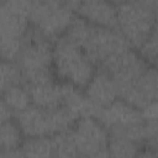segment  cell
Segmentation results:
<instances>
[{"instance_id":"obj_24","label":"cell","mask_w":158,"mask_h":158,"mask_svg":"<svg viewBox=\"0 0 158 158\" xmlns=\"http://www.w3.org/2000/svg\"><path fill=\"white\" fill-rule=\"evenodd\" d=\"M137 49H138V54L149 65L156 67V63H157V28L144 40V42Z\"/></svg>"},{"instance_id":"obj_30","label":"cell","mask_w":158,"mask_h":158,"mask_svg":"<svg viewBox=\"0 0 158 158\" xmlns=\"http://www.w3.org/2000/svg\"><path fill=\"white\" fill-rule=\"evenodd\" d=\"M127 1H132V0H127Z\"/></svg>"},{"instance_id":"obj_1","label":"cell","mask_w":158,"mask_h":158,"mask_svg":"<svg viewBox=\"0 0 158 158\" xmlns=\"http://www.w3.org/2000/svg\"><path fill=\"white\" fill-rule=\"evenodd\" d=\"M16 63L25 86L53 81V42L30 25L22 37V49Z\"/></svg>"},{"instance_id":"obj_23","label":"cell","mask_w":158,"mask_h":158,"mask_svg":"<svg viewBox=\"0 0 158 158\" xmlns=\"http://www.w3.org/2000/svg\"><path fill=\"white\" fill-rule=\"evenodd\" d=\"M22 49V38L0 37V59L16 62Z\"/></svg>"},{"instance_id":"obj_12","label":"cell","mask_w":158,"mask_h":158,"mask_svg":"<svg viewBox=\"0 0 158 158\" xmlns=\"http://www.w3.org/2000/svg\"><path fill=\"white\" fill-rule=\"evenodd\" d=\"M85 95L98 106L102 107L118 98V91L114 79L101 68L95 70L94 75L86 84Z\"/></svg>"},{"instance_id":"obj_5","label":"cell","mask_w":158,"mask_h":158,"mask_svg":"<svg viewBox=\"0 0 158 158\" xmlns=\"http://www.w3.org/2000/svg\"><path fill=\"white\" fill-rule=\"evenodd\" d=\"M74 17V11L63 0H43L32 6L28 15L30 25L52 42L65 33Z\"/></svg>"},{"instance_id":"obj_22","label":"cell","mask_w":158,"mask_h":158,"mask_svg":"<svg viewBox=\"0 0 158 158\" xmlns=\"http://www.w3.org/2000/svg\"><path fill=\"white\" fill-rule=\"evenodd\" d=\"M22 84L21 69L16 62L0 59V91Z\"/></svg>"},{"instance_id":"obj_17","label":"cell","mask_w":158,"mask_h":158,"mask_svg":"<svg viewBox=\"0 0 158 158\" xmlns=\"http://www.w3.org/2000/svg\"><path fill=\"white\" fill-rule=\"evenodd\" d=\"M22 132L16 122L9 120L0 125V156L7 152L20 149L22 143Z\"/></svg>"},{"instance_id":"obj_3","label":"cell","mask_w":158,"mask_h":158,"mask_svg":"<svg viewBox=\"0 0 158 158\" xmlns=\"http://www.w3.org/2000/svg\"><path fill=\"white\" fill-rule=\"evenodd\" d=\"M78 117L63 105L54 109H43L31 104L16 112V123L25 137L52 136L70 130Z\"/></svg>"},{"instance_id":"obj_6","label":"cell","mask_w":158,"mask_h":158,"mask_svg":"<svg viewBox=\"0 0 158 158\" xmlns=\"http://www.w3.org/2000/svg\"><path fill=\"white\" fill-rule=\"evenodd\" d=\"M72 135L79 156L107 157V130L94 117H80L73 125Z\"/></svg>"},{"instance_id":"obj_31","label":"cell","mask_w":158,"mask_h":158,"mask_svg":"<svg viewBox=\"0 0 158 158\" xmlns=\"http://www.w3.org/2000/svg\"><path fill=\"white\" fill-rule=\"evenodd\" d=\"M0 94H1V91H0Z\"/></svg>"},{"instance_id":"obj_29","label":"cell","mask_w":158,"mask_h":158,"mask_svg":"<svg viewBox=\"0 0 158 158\" xmlns=\"http://www.w3.org/2000/svg\"><path fill=\"white\" fill-rule=\"evenodd\" d=\"M2 1H5V0H0V2H2Z\"/></svg>"},{"instance_id":"obj_8","label":"cell","mask_w":158,"mask_h":158,"mask_svg":"<svg viewBox=\"0 0 158 158\" xmlns=\"http://www.w3.org/2000/svg\"><path fill=\"white\" fill-rule=\"evenodd\" d=\"M130 47L127 40L117 28L94 26L81 49L95 65H99L106 58Z\"/></svg>"},{"instance_id":"obj_20","label":"cell","mask_w":158,"mask_h":158,"mask_svg":"<svg viewBox=\"0 0 158 158\" xmlns=\"http://www.w3.org/2000/svg\"><path fill=\"white\" fill-rule=\"evenodd\" d=\"M53 146V157H78L77 146L72 130L62 131L51 136Z\"/></svg>"},{"instance_id":"obj_28","label":"cell","mask_w":158,"mask_h":158,"mask_svg":"<svg viewBox=\"0 0 158 158\" xmlns=\"http://www.w3.org/2000/svg\"><path fill=\"white\" fill-rule=\"evenodd\" d=\"M107 1H110V2H112L114 5H120V4H122V2H125V1H127V0H107Z\"/></svg>"},{"instance_id":"obj_14","label":"cell","mask_w":158,"mask_h":158,"mask_svg":"<svg viewBox=\"0 0 158 158\" xmlns=\"http://www.w3.org/2000/svg\"><path fill=\"white\" fill-rule=\"evenodd\" d=\"M28 28L27 15L16 10L7 0L0 2V37L22 38Z\"/></svg>"},{"instance_id":"obj_27","label":"cell","mask_w":158,"mask_h":158,"mask_svg":"<svg viewBox=\"0 0 158 158\" xmlns=\"http://www.w3.org/2000/svg\"><path fill=\"white\" fill-rule=\"evenodd\" d=\"M28 6H30V9H32V6H35V5H37V4H40V2H42L43 0H23ZM31 11V10H30Z\"/></svg>"},{"instance_id":"obj_25","label":"cell","mask_w":158,"mask_h":158,"mask_svg":"<svg viewBox=\"0 0 158 158\" xmlns=\"http://www.w3.org/2000/svg\"><path fill=\"white\" fill-rule=\"evenodd\" d=\"M11 117H12V110L9 107L5 100L0 98V125L11 120Z\"/></svg>"},{"instance_id":"obj_7","label":"cell","mask_w":158,"mask_h":158,"mask_svg":"<svg viewBox=\"0 0 158 158\" xmlns=\"http://www.w3.org/2000/svg\"><path fill=\"white\" fill-rule=\"evenodd\" d=\"M99 67L114 79L118 91V89L132 84L149 67V64L138 54V52L130 47L106 58Z\"/></svg>"},{"instance_id":"obj_21","label":"cell","mask_w":158,"mask_h":158,"mask_svg":"<svg viewBox=\"0 0 158 158\" xmlns=\"http://www.w3.org/2000/svg\"><path fill=\"white\" fill-rule=\"evenodd\" d=\"M95 25L88 22L86 20L79 17H74V20L72 21V23L69 25V27L67 28L64 36L73 43H75L77 46H79L80 48L84 46V43L88 41L93 28Z\"/></svg>"},{"instance_id":"obj_16","label":"cell","mask_w":158,"mask_h":158,"mask_svg":"<svg viewBox=\"0 0 158 158\" xmlns=\"http://www.w3.org/2000/svg\"><path fill=\"white\" fill-rule=\"evenodd\" d=\"M23 157H53L51 136L25 137L20 146Z\"/></svg>"},{"instance_id":"obj_2","label":"cell","mask_w":158,"mask_h":158,"mask_svg":"<svg viewBox=\"0 0 158 158\" xmlns=\"http://www.w3.org/2000/svg\"><path fill=\"white\" fill-rule=\"evenodd\" d=\"M53 67L58 78L79 89L86 86L96 70L86 53L64 35L53 42Z\"/></svg>"},{"instance_id":"obj_10","label":"cell","mask_w":158,"mask_h":158,"mask_svg":"<svg viewBox=\"0 0 158 158\" xmlns=\"http://www.w3.org/2000/svg\"><path fill=\"white\" fill-rule=\"evenodd\" d=\"M107 131L116 128H125L132 125L141 123V110L132 106L121 98L115 99L106 106L100 107L95 117Z\"/></svg>"},{"instance_id":"obj_15","label":"cell","mask_w":158,"mask_h":158,"mask_svg":"<svg viewBox=\"0 0 158 158\" xmlns=\"http://www.w3.org/2000/svg\"><path fill=\"white\" fill-rule=\"evenodd\" d=\"M28 89L31 102L43 109H54L62 105L60 84L54 81L26 86Z\"/></svg>"},{"instance_id":"obj_4","label":"cell","mask_w":158,"mask_h":158,"mask_svg":"<svg viewBox=\"0 0 158 158\" xmlns=\"http://www.w3.org/2000/svg\"><path fill=\"white\" fill-rule=\"evenodd\" d=\"M117 7V30L127 40L128 44L138 48L144 40L157 28L156 10L139 0L125 1Z\"/></svg>"},{"instance_id":"obj_26","label":"cell","mask_w":158,"mask_h":158,"mask_svg":"<svg viewBox=\"0 0 158 158\" xmlns=\"http://www.w3.org/2000/svg\"><path fill=\"white\" fill-rule=\"evenodd\" d=\"M63 1H64V2H65L73 11H75V10L80 6V4H81L84 0H63Z\"/></svg>"},{"instance_id":"obj_19","label":"cell","mask_w":158,"mask_h":158,"mask_svg":"<svg viewBox=\"0 0 158 158\" xmlns=\"http://www.w3.org/2000/svg\"><path fill=\"white\" fill-rule=\"evenodd\" d=\"M2 93H4L2 99L9 105V107L15 112L22 111L32 104L28 89L25 85L17 84V85H14V86L6 89Z\"/></svg>"},{"instance_id":"obj_18","label":"cell","mask_w":158,"mask_h":158,"mask_svg":"<svg viewBox=\"0 0 158 158\" xmlns=\"http://www.w3.org/2000/svg\"><path fill=\"white\" fill-rule=\"evenodd\" d=\"M141 144L131 141L130 138L117 135V133H109V142H107V154L111 157H135L138 154Z\"/></svg>"},{"instance_id":"obj_11","label":"cell","mask_w":158,"mask_h":158,"mask_svg":"<svg viewBox=\"0 0 158 158\" xmlns=\"http://www.w3.org/2000/svg\"><path fill=\"white\" fill-rule=\"evenodd\" d=\"M75 11L95 26L117 28V7L107 0H84Z\"/></svg>"},{"instance_id":"obj_13","label":"cell","mask_w":158,"mask_h":158,"mask_svg":"<svg viewBox=\"0 0 158 158\" xmlns=\"http://www.w3.org/2000/svg\"><path fill=\"white\" fill-rule=\"evenodd\" d=\"M62 105L72 111L78 118L80 117H96L100 106L94 104L79 88L70 83H60Z\"/></svg>"},{"instance_id":"obj_9","label":"cell","mask_w":158,"mask_h":158,"mask_svg":"<svg viewBox=\"0 0 158 158\" xmlns=\"http://www.w3.org/2000/svg\"><path fill=\"white\" fill-rule=\"evenodd\" d=\"M157 70L149 65L132 84L118 89V98L141 110L157 100Z\"/></svg>"}]
</instances>
